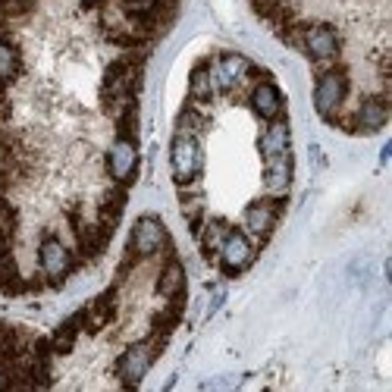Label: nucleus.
Segmentation results:
<instances>
[{
	"label": "nucleus",
	"instance_id": "aec40b11",
	"mask_svg": "<svg viewBox=\"0 0 392 392\" xmlns=\"http://www.w3.org/2000/svg\"><path fill=\"white\" fill-rule=\"evenodd\" d=\"M157 292L164 298H176L185 295V267L179 264L176 258H170L164 267H160V276H157Z\"/></svg>",
	"mask_w": 392,
	"mask_h": 392
},
{
	"label": "nucleus",
	"instance_id": "dca6fc26",
	"mask_svg": "<svg viewBox=\"0 0 392 392\" xmlns=\"http://www.w3.org/2000/svg\"><path fill=\"white\" fill-rule=\"evenodd\" d=\"M251 107L258 116H264L267 123L283 116V95L270 79H258V85L251 88Z\"/></svg>",
	"mask_w": 392,
	"mask_h": 392
},
{
	"label": "nucleus",
	"instance_id": "20e7f679",
	"mask_svg": "<svg viewBox=\"0 0 392 392\" xmlns=\"http://www.w3.org/2000/svg\"><path fill=\"white\" fill-rule=\"evenodd\" d=\"M345 95H348V76H345V70H342V66H329V70H323L320 76H317L314 107H317V113H320L327 123L336 120V110L342 107Z\"/></svg>",
	"mask_w": 392,
	"mask_h": 392
},
{
	"label": "nucleus",
	"instance_id": "1a4fd4ad",
	"mask_svg": "<svg viewBox=\"0 0 392 392\" xmlns=\"http://www.w3.org/2000/svg\"><path fill=\"white\" fill-rule=\"evenodd\" d=\"M70 223H72V229H76V239H79V251H82V258L85 260H95L97 254L107 248L110 233L95 220V217H85L82 210H72Z\"/></svg>",
	"mask_w": 392,
	"mask_h": 392
},
{
	"label": "nucleus",
	"instance_id": "6e6552de",
	"mask_svg": "<svg viewBox=\"0 0 392 392\" xmlns=\"http://www.w3.org/2000/svg\"><path fill=\"white\" fill-rule=\"evenodd\" d=\"M166 229L164 223L157 220V217H141L139 223L132 226V239H129V251L135 254V258H154V254L160 251V248H166Z\"/></svg>",
	"mask_w": 392,
	"mask_h": 392
},
{
	"label": "nucleus",
	"instance_id": "a211bd4d",
	"mask_svg": "<svg viewBox=\"0 0 392 392\" xmlns=\"http://www.w3.org/2000/svg\"><path fill=\"white\" fill-rule=\"evenodd\" d=\"M22 76V54L10 35H0V85L10 88Z\"/></svg>",
	"mask_w": 392,
	"mask_h": 392
},
{
	"label": "nucleus",
	"instance_id": "bb28decb",
	"mask_svg": "<svg viewBox=\"0 0 392 392\" xmlns=\"http://www.w3.org/2000/svg\"><path fill=\"white\" fill-rule=\"evenodd\" d=\"M85 3H97V0H85Z\"/></svg>",
	"mask_w": 392,
	"mask_h": 392
},
{
	"label": "nucleus",
	"instance_id": "a878e982",
	"mask_svg": "<svg viewBox=\"0 0 392 392\" xmlns=\"http://www.w3.org/2000/svg\"><path fill=\"white\" fill-rule=\"evenodd\" d=\"M35 0H0V35H10V29L19 26L32 13Z\"/></svg>",
	"mask_w": 392,
	"mask_h": 392
},
{
	"label": "nucleus",
	"instance_id": "f3484780",
	"mask_svg": "<svg viewBox=\"0 0 392 392\" xmlns=\"http://www.w3.org/2000/svg\"><path fill=\"white\" fill-rule=\"evenodd\" d=\"M289 145H292V132H289V123L285 116H276L270 120L267 132L260 135V157L270 160V157H279V154H289Z\"/></svg>",
	"mask_w": 392,
	"mask_h": 392
},
{
	"label": "nucleus",
	"instance_id": "f257e3e1",
	"mask_svg": "<svg viewBox=\"0 0 392 392\" xmlns=\"http://www.w3.org/2000/svg\"><path fill=\"white\" fill-rule=\"evenodd\" d=\"M139 82H141V54H129V57L107 66L101 85V104L113 120L129 104H139Z\"/></svg>",
	"mask_w": 392,
	"mask_h": 392
},
{
	"label": "nucleus",
	"instance_id": "7ed1b4c3",
	"mask_svg": "<svg viewBox=\"0 0 392 392\" xmlns=\"http://www.w3.org/2000/svg\"><path fill=\"white\" fill-rule=\"evenodd\" d=\"M170 166H173V179H176V185H191L198 176H201L204 154H201L198 132L176 129V135H173V148H170Z\"/></svg>",
	"mask_w": 392,
	"mask_h": 392
},
{
	"label": "nucleus",
	"instance_id": "4be33fe9",
	"mask_svg": "<svg viewBox=\"0 0 392 392\" xmlns=\"http://www.w3.org/2000/svg\"><path fill=\"white\" fill-rule=\"evenodd\" d=\"M26 289H29V285H26V279L19 276L13 248L0 251V292H7V295H19V292H26Z\"/></svg>",
	"mask_w": 392,
	"mask_h": 392
},
{
	"label": "nucleus",
	"instance_id": "b1692460",
	"mask_svg": "<svg viewBox=\"0 0 392 392\" xmlns=\"http://www.w3.org/2000/svg\"><path fill=\"white\" fill-rule=\"evenodd\" d=\"M16 229H19V210L7 195H0V251L13 248Z\"/></svg>",
	"mask_w": 392,
	"mask_h": 392
},
{
	"label": "nucleus",
	"instance_id": "9b49d317",
	"mask_svg": "<svg viewBox=\"0 0 392 392\" xmlns=\"http://www.w3.org/2000/svg\"><path fill=\"white\" fill-rule=\"evenodd\" d=\"M38 260H41V270H45L47 283H60L72 270V254L57 235H45V242L38 245Z\"/></svg>",
	"mask_w": 392,
	"mask_h": 392
},
{
	"label": "nucleus",
	"instance_id": "9d476101",
	"mask_svg": "<svg viewBox=\"0 0 392 392\" xmlns=\"http://www.w3.org/2000/svg\"><path fill=\"white\" fill-rule=\"evenodd\" d=\"M220 264H223V270L229 273V276H235V273H242L248 264H251V258H254V242L248 239V233H242V229H233L229 226V233H226V239H223V245H220Z\"/></svg>",
	"mask_w": 392,
	"mask_h": 392
},
{
	"label": "nucleus",
	"instance_id": "0eeeda50",
	"mask_svg": "<svg viewBox=\"0 0 392 392\" xmlns=\"http://www.w3.org/2000/svg\"><path fill=\"white\" fill-rule=\"evenodd\" d=\"M339 35L327 22H308L301 32V51L308 54L314 63H333L339 57Z\"/></svg>",
	"mask_w": 392,
	"mask_h": 392
},
{
	"label": "nucleus",
	"instance_id": "4468645a",
	"mask_svg": "<svg viewBox=\"0 0 392 392\" xmlns=\"http://www.w3.org/2000/svg\"><path fill=\"white\" fill-rule=\"evenodd\" d=\"M79 314H82V329L85 333H91V336L101 333V329L116 317V285L113 289H107V292H101V295H97L95 301L85 304Z\"/></svg>",
	"mask_w": 392,
	"mask_h": 392
},
{
	"label": "nucleus",
	"instance_id": "f03ea898",
	"mask_svg": "<svg viewBox=\"0 0 392 392\" xmlns=\"http://www.w3.org/2000/svg\"><path fill=\"white\" fill-rule=\"evenodd\" d=\"M166 339H170V336L154 333L151 329V336H148L145 342H132V345L120 354V361H116V377H120V383L126 386V389H132V386H139L141 379H145V373L151 370L154 358L164 352Z\"/></svg>",
	"mask_w": 392,
	"mask_h": 392
},
{
	"label": "nucleus",
	"instance_id": "39448f33",
	"mask_svg": "<svg viewBox=\"0 0 392 392\" xmlns=\"http://www.w3.org/2000/svg\"><path fill=\"white\" fill-rule=\"evenodd\" d=\"M283 207H285V198H273V195L251 201L245 207V233L251 235L258 245H264V242L270 239L276 220L283 217Z\"/></svg>",
	"mask_w": 392,
	"mask_h": 392
},
{
	"label": "nucleus",
	"instance_id": "f8f14e48",
	"mask_svg": "<svg viewBox=\"0 0 392 392\" xmlns=\"http://www.w3.org/2000/svg\"><path fill=\"white\" fill-rule=\"evenodd\" d=\"M386 123H389V97L386 95H377V97H367L364 104H361L358 110H354V116L348 120V132H377V129H383Z\"/></svg>",
	"mask_w": 392,
	"mask_h": 392
},
{
	"label": "nucleus",
	"instance_id": "ddd939ff",
	"mask_svg": "<svg viewBox=\"0 0 392 392\" xmlns=\"http://www.w3.org/2000/svg\"><path fill=\"white\" fill-rule=\"evenodd\" d=\"M135 166H139V148L132 139H116L107 151V173L116 179L120 185H126L135 176Z\"/></svg>",
	"mask_w": 392,
	"mask_h": 392
},
{
	"label": "nucleus",
	"instance_id": "412c9836",
	"mask_svg": "<svg viewBox=\"0 0 392 392\" xmlns=\"http://www.w3.org/2000/svg\"><path fill=\"white\" fill-rule=\"evenodd\" d=\"M123 204H126V191H123V189H110V191H104L101 204H97V214H95V220L101 223V226L107 229V233H113V229H116V223H120Z\"/></svg>",
	"mask_w": 392,
	"mask_h": 392
},
{
	"label": "nucleus",
	"instance_id": "5701e85b",
	"mask_svg": "<svg viewBox=\"0 0 392 392\" xmlns=\"http://www.w3.org/2000/svg\"><path fill=\"white\" fill-rule=\"evenodd\" d=\"M189 88H191V101H195V104L214 101L217 85H214V72H210V63H198L195 70H191Z\"/></svg>",
	"mask_w": 392,
	"mask_h": 392
},
{
	"label": "nucleus",
	"instance_id": "423d86ee",
	"mask_svg": "<svg viewBox=\"0 0 392 392\" xmlns=\"http://www.w3.org/2000/svg\"><path fill=\"white\" fill-rule=\"evenodd\" d=\"M214 85L217 91H235L239 85H245L248 79H264V72H258V66L251 60H245L242 54H223L214 66Z\"/></svg>",
	"mask_w": 392,
	"mask_h": 392
},
{
	"label": "nucleus",
	"instance_id": "6ab92c4d",
	"mask_svg": "<svg viewBox=\"0 0 392 392\" xmlns=\"http://www.w3.org/2000/svg\"><path fill=\"white\" fill-rule=\"evenodd\" d=\"M226 233H229V223L226 220H204V226L198 229V242H201V254L207 260H217V254H220V245H223V239H226Z\"/></svg>",
	"mask_w": 392,
	"mask_h": 392
},
{
	"label": "nucleus",
	"instance_id": "393cba45",
	"mask_svg": "<svg viewBox=\"0 0 392 392\" xmlns=\"http://www.w3.org/2000/svg\"><path fill=\"white\" fill-rule=\"evenodd\" d=\"M82 333V314H72L70 320H63L57 327V333L51 336V348H54V354H70L72 352V345H76V336Z\"/></svg>",
	"mask_w": 392,
	"mask_h": 392
},
{
	"label": "nucleus",
	"instance_id": "2eb2a0df",
	"mask_svg": "<svg viewBox=\"0 0 392 392\" xmlns=\"http://www.w3.org/2000/svg\"><path fill=\"white\" fill-rule=\"evenodd\" d=\"M264 185L267 195L285 198V191L292 185V154H279V157L264 160Z\"/></svg>",
	"mask_w": 392,
	"mask_h": 392
}]
</instances>
